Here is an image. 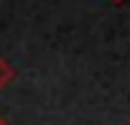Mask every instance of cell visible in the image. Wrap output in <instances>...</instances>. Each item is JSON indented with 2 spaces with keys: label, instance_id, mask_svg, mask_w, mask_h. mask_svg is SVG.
I'll return each instance as SVG.
<instances>
[{
  "label": "cell",
  "instance_id": "obj_1",
  "mask_svg": "<svg viewBox=\"0 0 130 125\" xmlns=\"http://www.w3.org/2000/svg\"><path fill=\"white\" fill-rule=\"evenodd\" d=\"M13 77H16V72H13V67H11V64L5 61L3 56H0V91H3V88L8 85L11 80H13Z\"/></svg>",
  "mask_w": 130,
  "mask_h": 125
},
{
  "label": "cell",
  "instance_id": "obj_2",
  "mask_svg": "<svg viewBox=\"0 0 130 125\" xmlns=\"http://www.w3.org/2000/svg\"><path fill=\"white\" fill-rule=\"evenodd\" d=\"M0 125H5V120H3V117H0Z\"/></svg>",
  "mask_w": 130,
  "mask_h": 125
},
{
  "label": "cell",
  "instance_id": "obj_3",
  "mask_svg": "<svg viewBox=\"0 0 130 125\" xmlns=\"http://www.w3.org/2000/svg\"><path fill=\"white\" fill-rule=\"evenodd\" d=\"M111 3H122V0H111Z\"/></svg>",
  "mask_w": 130,
  "mask_h": 125
}]
</instances>
